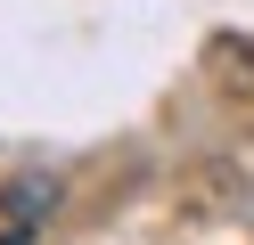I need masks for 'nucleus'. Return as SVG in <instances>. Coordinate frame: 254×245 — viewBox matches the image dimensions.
Returning <instances> with one entry per match:
<instances>
[{"instance_id": "nucleus-1", "label": "nucleus", "mask_w": 254, "mask_h": 245, "mask_svg": "<svg viewBox=\"0 0 254 245\" xmlns=\"http://www.w3.org/2000/svg\"><path fill=\"white\" fill-rule=\"evenodd\" d=\"M0 245H33V237H25V229H8V237H0Z\"/></svg>"}]
</instances>
